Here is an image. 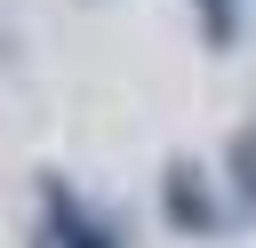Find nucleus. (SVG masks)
Listing matches in <instances>:
<instances>
[{"instance_id":"nucleus-1","label":"nucleus","mask_w":256,"mask_h":248,"mask_svg":"<svg viewBox=\"0 0 256 248\" xmlns=\"http://www.w3.org/2000/svg\"><path fill=\"white\" fill-rule=\"evenodd\" d=\"M160 224L176 240H216L232 224V208L216 200V176L200 160H184V152H168V168H160Z\"/></svg>"},{"instance_id":"nucleus-4","label":"nucleus","mask_w":256,"mask_h":248,"mask_svg":"<svg viewBox=\"0 0 256 248\" xmlns=\"http://www.w3.org/2000/svg\"><path fill=\"white\" fill-rule=\"evenodd\" d=\"M232 8H240V0H200V16H208V40H216V48H232Z\"/></svg>"},{"instance_id":"nucleus-3","label":"nucleus","mask_w":256,"mask_h":248,"mask_svg":"<svg viewBox=\"0 0 256 248\" xmlns=\"http://www.w3.org/2000/svg\"><path fill=\"white\" fill-rule=\"evenodd\" d=\"M224 176H232L240 216H256V120H248V128H232V144H224Z\"/></svg>"},{"instance_id":"nucleus-2","label":"nucleus","mask_w":256,"mask_h":248,"mask_svg":"<svg viewBox=\"0 0 256 248\" xmlns=\"http://www.w3.org/2000/svg\"><path fill=\"white\" fill-rule=\"evenodd\" d=\"M40 248H128L112 216H96L56 168H40Z\"/></svg>"}]
</instances>
